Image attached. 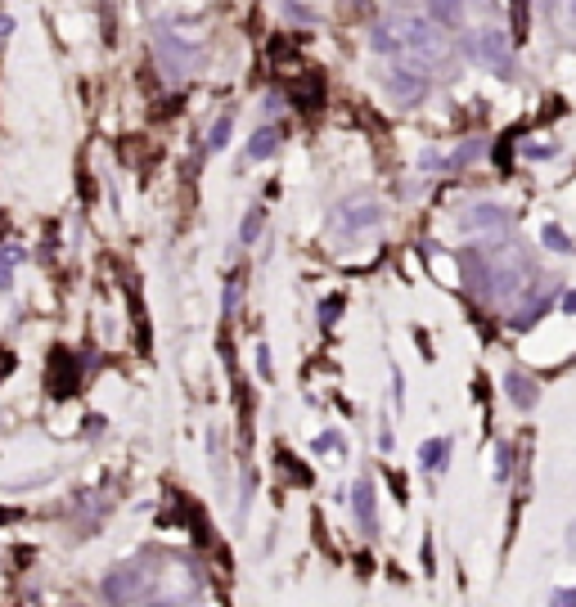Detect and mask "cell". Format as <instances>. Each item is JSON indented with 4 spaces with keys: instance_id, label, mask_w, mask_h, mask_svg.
Returning <instances> with one entry per match:
<instances>
[{
    "instance_id": "1",
    "label": "cell",
    "mask_w": 576,
    "mask_h": 607,
    "mask_svg": "<svg viewBox=\"0 0 576 607\" xmlns=\"http://www.w3.org/2000/svg\"><path fill=\"white\" fill-rule=\"evenodd\" d=\"M149 585H153V576L140 562H127V567H118V571L104 576V594H109L113 607H140L149 598Z\"/></svg>"
},
{
    "instance_id": "2",
    "label": "cell",
    "mask_w": 576,
    "mask_h": 607,
    "mask_svg": "<svg viewBox=\"0 0 576 607\" xmlns=\"http://www.w3.org/2000/svg\"><path fill=\"white\" fill-rule=\"evenodd\" d=\"M77 378H82V369H77V360L68 356V351H55L50 356V365H46V387H50V396H73L77 392Z\"/></svg>"
},
{
    "instance_id": "3",
    "label": "cell",
    "mask_w": 576,
    "mask_h": 607,
    "mask_svg": "<svg viewBox=\"0 0 576 607\" xmlns=\"http://www.w3.org/2000/svg\"><path fill=\"white\" fill-rule=\"evenodd\" d=\"M352 508H356L361 531H365V535H374V531H379V504H374V481H370V477H361V481H356V490H352Z\"/></svg>"
},
{
    "instance_id": "4",
    "label": "cell",
    "mask_w": 576,
    "mask_h": 607,
    "mask_svg": "<svg viewBox=\"0 0 576 607\" xmlns=\"http://www.w3.org/2000/svg\"><path fill=\"white\" fill-rule=\"evenodd\" d=\"M158 59H162L167 77H185V68H189V46H180L176 37L158 32Z\"/></svg>"
},
{
    "instance_id": "5",
    "label": "cell",
    "mask_w": 576,
    "mask_h": 607,
    "mask_svg": "<svg viewBox=\"0 0 576 607\" xmlns=\"http://www.w3.org/2000/svg\"><path fill=\"white\" fill-rule=\"evenodd\" d=\"M477 55L491 64V68H509V46H504V32H495V28H486L482 37H477Z\"/></svg>"
},
{
    "instance_id": "6",
    "label": "cell",
    "mask_w": 576,
    "mask_h": 607,
    "mask_svg": "<svg viewBox=\"0 0 576 607\" xmlns=\"http://www.w3.org/2000/svg\"><path fill=\"white\" fill-rule=\"evenodd\" d=\"M334 225H343V230H365V225H379V207H374V203H347V207L334 216Z\"/></svg>"
},
{
    "instance_id": "7",
    "label": "cell",
    "mask_w": 576,
    "mask_h": 607,
    "mask_svg": "<svg viewBox=\"0 0 576 607\" xmlns=\"http://www.w3.org/2000/svg\"><path fill=\"white\" fill-rule=\"evenodd\" d=\"M419 459H423V468H428V473H441V468H446V459H450V441H446V437H437V441H423Z\"/></svg>"
},
{
    "instance_id": "8",
    "label": "cell",
    "mask_w": 576,
    "mask_h": 607,
    "mask_svg": "<svg viewBox=\"0 0 576 607\" xmlns=\"http://www.w3.org/2000/svg\"><path fill=\"white\" fill-rule=\"evenodd\" d=\"M491 225H504V212L491 207V203H482V207H473L464 216V230H491Z\"/></svg>"
},
{
    "instance_id": "9",
    "label": "cell",
    "mask_w": 576,
    "mask_h": 607,
    "mask_svg": "<svg viewBox=\"0 0 576 607\" xmlns=\"http://www.w3.org/2000/svg\"><path fill=\"white\" fill-rule=\"evenodd\" d=\"M406 46H415V50L432 55V50H437V32H432L428 23H406Z\"/></svg>"
},
{
    "instance_id": "10",
    "label": "cell",
    "mask_w": 576,
    "mask_h": 607,
    "mask_svg": "<svg viewBox=\"0 0 576 607\" xmlns=\"http://www.w3.org/2000/svg\"><path fill=\"white\" fill-rule=\"evenodd\" d=\"M419 91H423V82H419V77H410V73H401V68L392 73V95H397V100H415Z\"/></svg>"
},
{
    "instance_id": "11",
    "label": "cell",
    "mask_w": 576,
    "mask_h": 607,
    "mask_svg": "<svg viewBox=\"0 0 576 607\" xmlns=\"http://www.w3.org/2000/svg\"><path fill=\"white\" fill-rule=\"evenodd\" d=\"M459 5H464V0H428V10H432L437 23H455L459 19Z\"/></svg>"
},
{
    "instance_id": "12",
    "label": "cell",
    "mask_w": 576,
    "mask_h": 607,
    "mask_svg": "<svg viewBox=\"0 0 576 607\" xmlns=\"http://www.w3.org/2000/svg\"><path fill=\"white\" fill-rule=\"evenodd\" d=\"M509 396H513V405H522V410H527V405L536 401L531 383H527V378H518V374H509Z\"/></svg>"
},
{
    "instance_id": "13",
    "label": "cell",
    "mask_w": 576,
    "mask_h": 607,
    "mask_svg": "<svg viewBox=\"0 0 576 607\" xmlns=\"http://www.w3.org/2000/svg\"><path fill=\"white\" fill-rule=\"evenodd\" d=\"M275 153V131H257L248 144V158H270Z\"/></svg>"
},
{
    "instance_id": "14",
    "label": "cell",
    "mask_w": 576,
    "mask_h": 607,
    "mask_svg": "<svg viewBox=\"0 0 576 607\" xmlns=\"http://www.w3.org/2000/svg\"><path fill=\"white\" fill-rule=\"evenodd\" d=\"M14 261H19V252H14V247H0V288H10V279H14Z\"/></svg>"
},
{
    "instance_id": "15",
    "label": "cell",
    "mask_w": 576,
    "mask_h": 607,
    "mask_svg": "<svg viewBox=\"0 0 576 607\" xmlns=\"http://www.w3.org/2000/svg\"><path fill=\"white\" fill-rule=\"evenodd\" d=\"M540 238H545L554 252H567V234H563L558 225H545V230H540Z\"/></svg>"
},
{
    "instance_id": "16",
    "label": "cell",
    "mask_w": 576,
    "mask_h": 607,
    "mask_svg": "<svg viewBox=\"0 0 576 607\" xmlns=\"http://www.w3.org/2000/svg\"><path fill=\"white\" fill-rule=\"evenodd\" d=\"M225 140H230V117H221V122L212 126V149H221Z\"/></svg>"
},
{
    "instance_id": "17",
    "label": "cell",
    "mask_w": 576,
    "mask_h": 607,
    "mask_svg": "<svg viewBox=\"0 0 576 607\" xmlns=\"http://www.w3.org/2000/svg\"><path fill=\"white\" fill-rule=\"evenodd\" d=\"M257 230H261V212H252V216L243 221V230H239V234H243V243H252V238H257Z\"/></svg>"
},
{
    "instance_id": "18",
    "label": "cell",
    "mask_w": 576,
    "mask_h": 607,
    "mask_svg": "<svg viewBox=\"0 0 576 607\" xmlns=\"http://www.w3.org/2000/svg\"><path fill=\"white\" fill-rule=\"evenodd\" d=\"M316 450L325 455V450H343V437L338 432H325V437H316Z\"/></svg>"
},
{
    "instance_id": "19",
    "label": "cell",
    "mask_w": 576,
    "mask_h": 607,
    "mask_svg": "<svg viewBox=\"0 0 576 607\" xmlns=\"http://www.w3.org/2000/svg\"><path fill=\"white\" fill-rule=\"evenodd\" d=\"M554 607H576V589H558L554 594Z\"/></svg>"
},
{
    "instance_id": "20",
    "label": "cell",
    "mask_w": 576,
    "mask_h": 607,
    "mask_svg": "<svg viewBox=\"0 0 576 607\" xmlns=\"http://www.w3.org/2000/svg\"><path fill=\"white\" fill-rule=\"evenodd\" d=\"M10 32H14V19H5V14H0V46L10 41Z\"/></svg>"
}]
</instances>
